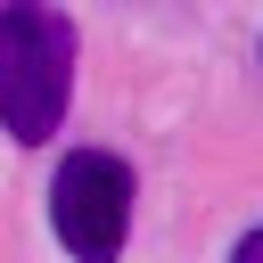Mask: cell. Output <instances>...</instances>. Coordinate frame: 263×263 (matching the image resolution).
I'll list each match as a JSON object with an SVG mask.
<instances>
[{
  "mask_svg": "<svg viewBox=\"0 0 263 263\" xmlns=\"http://www.w3.org/2000/svg\"><path fill=\"white\" fill-rule=\"evenodd\" d=\"M74 49V16H58L49 0H0V132L16 148H41L66 123Z\"/></svg>",
  "mask_w": 263,
  "mask_h": 263,
  "instance_id": "1",
  "label": "cell"
},
{
  "mask_svg": "<svg viewBox=\"0 0 263 263\" xmlns=\"http://www.w3.org/2000/svg\"><path fill=\"white\" fill-rule=\"evenodd\" d=\"M132 164L115 148H66V164L49 173V230L74 263H115L132 238Z\"/></svg>",
  "mask_w": 263,
  "mask_h": 263,
  "instance_id": "2",
  "label": "cell"
},
{
  "mask_svg": "<svg viewBox=\"0 0 263 263\" xmlns=\"http://www.w3.org/2000/svg\"><path fill=\"white\" fill-rule=\"evenodd\" d=\"M230 263H263V222H255V230H247V238L230 247Z\"/></svg>",
  "mask_w": 263,
  "mask_h": 263,
  "instance_id": "3",
  "label": "cell"
}]
</instances>
